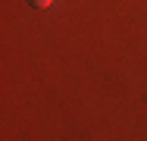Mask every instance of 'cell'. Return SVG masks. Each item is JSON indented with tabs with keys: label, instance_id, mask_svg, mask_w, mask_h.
Returning <instances> with one entry per match:
<instances>
[{
	"label": "cell",
	"instance_id": "cell-1",
	"mask_svg": "<svg viewBox=\"0 0 147 141\" xmlns=\"http://www.w3.org/2000/svg\"><path fill=\"white\" fill-rule=\"evenodd\" d=\"M31 3H34V6H41V9H47V6L53 3V0H31Z\"/></svg>",
	"mask_w": 147,
	"mask_h": 141
}]
</instances>
